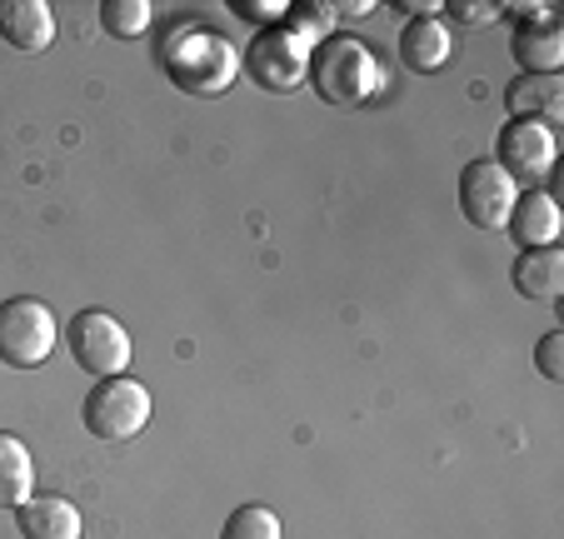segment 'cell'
Returning a JSON list of instances; mask_svg holds the SVG:
<instances>
[{"label": "cell", "mask_w": 564, "mask_h": 539, "mask_svg": "<svg viewBox=\"0 0 564 539\" xmlns=\"http://www.w3.org/2000/svg\"><path fill=\"white\" fill-rule=\"evenodd\" d=\"M510 285L524 300H540V305H560L564 295V250H520V260L510 265Z\"/></svg>", "instance_id": "cell-15"}, {"label": "cell", "mask_w": 564, "mask_h": 539, "mask_svg": "<svg viewBox=\"0 0 564 539\" xmlns=\"http://www.w3.org/2000/svg\"><path fill=\"white\" fill-rule=\"evenodd\" d=\"M505 230H510L514 250H550V245H560V205H554V195L544 191H520V201H514L510 220H505Z\"/></svg>", "instance_id": "cell-10"}, {"label": "cell", "mask_w": 564, "mask_h": 539, "mask_svg": "<svg viewBox=\"0 0 564 539\" xmlns=\"http://www.w3.org/2000/svg\"><path fill=\"white\" fill-rule=\"evenodd\" d=\"M35 495V455L21 434L0 430V509H21Z\"/></svg>", "instance_id": "cell-16"}, {"label": "cell", "mask_w": 564, "mask_h": 539, "mask_svg": "<svg viewBox=\"0 0 564 539\" xmlns=\"http://www.w3.org/2000/svg\"><path fill=\"white\" fill-rule=\"evenodd\" d=\"M455 55V35L440 15H425V21H405L400 31V61L410 65L415 75H440Z\"/></svg>", "instance_id": "cell-14"}, {"label": "cell", "mask_w": 564, "mask_h": 539, "mask_svg": "<svg viewBox=\"0 0 564 539\" xmlns=\"http://www.w3.org/2000/svg\"><path fill=\"white\" fill-rule=\"evenodd\" d=\"M495 165L520 185V191H540V180L554 175V160H560V136L544 120H505L500 136H495Z\"/></svg>", "instance_id": "cell-7"}, {"label": "cell", "mask_w": 564, "mask_h": 539, "mask_svg": "<svg viewBox=\"0 0 564 539\" xmlns=\"http://www.w3.org/2000/svg\"><path fill=\"white\" fill-rule=\"evenodd\" d=\"M150 410H155V400H150L145 385L130 380V375H110V380H96L86 390L80 420H86V430L96 434V440L126 444L150 424Z\"/></svg>", "instance_id": "cell-4"}, {"label": "cell", "mask_w": 564, "mask_h": 539, "mask_svg": "<svg viewBox=\"0 0 564 539\" xmlns=\"http://www.w3.org/2000/svg\"><path fill=\"white\" fill-rule=\"evenodd\" d=\"M15 525H21V539H80L86 535V515L70 495H31L21 509H15Z\"/></svg>", "instance_id": "cell-11"}, {"label": "cell", "mask_w": 564, "mask_h": 539, "mask_svg": "<svg viewBox=\"0 0 564 539\" xmlns=\"http://www.w3.org/2000/svg\"><path fill=\"white\" fill-rule=\"evenodd\" d=\"M61 345V320L45 300L11 295L0 300V365L11 370H41Z\"/></svg>", "instance_id": "cell-3"}, {"label": "cell", "mask_w": 564, "mask_h": 539, "mask_svg": "<svg viewBox=\"0 0 564 539\" xmlns=\"http://www.w3.org/2000/svg\"><path fill=\"white\" fill-rule=\"evenodd\" d=\"M394 11L410 21H425V15H440V0H394Z\"/></svg>", "instance_id": "cell-23"}, {"label": "cell", "mask_w": 564, "mask_h": 539, "mask_svg": "<svg viewBox=\"0 0 564 539\" xmlns=\"http://www.w3.org/2000/svg\"><path fill=\"white\" fill-rule=\"evenodd\" d=\"M100 31L110 35V41H140V35L150 31V21H155V11H150V0H100Z\"/></svg>", "instance_id": "cell-17"}, {"label": "cell", "mask_w": 564, "mask_h": 539, "mask_svg": "<svg viewBox=\"0 0 564 539\" xmlns=\"http://www.w3.org/2000/svg\"><path fill=\"white\" fill-rule=\"evenodd\" d=\"M505 110H510V120L560 126L564 120V75H514V80L505 85Z\"/></svg>", "instance_id": "cell-13"}, {"label": "cell", "mask_w": 564, "mask_h": 539, "mask_svg": "<svg viewBox=\"0 0 564 539\" xmlns=\"http://www.w3.org/2000/svg\"><path fill=\"white\" fill-rule=\"evenodd\" d=\"M65 345H70V359L96 380H110V375H130V330L120 325L110 310H75L70 325H65Z\"/></svg>", "instance_id": "cell-6"}, {"label": "cell", "mask_w": 564, "mask_h": 539, "mask_svg": "<svg viewBox=\"0 0 564 539\" xmlns=\"http://www.w3.org/2000/svg\"><path fill=\"white\" fill-rule=\"evenodd\" d=\"M335 21H340V15H335L330 0H295V6L285 11V25L300 35V41H310V45L330 41V35H335Z\"/></svg>", "instance_id": "cell-18"}, {"label": "cell", "mask_w": 564, "mask_h": 539, "mask_svg": "<svg viewBox=\"0 0 564 539\" xmlns=\"http://www.w3.org/2000/svg\"><path fill=\"white\" fill-rule=\"evenodd\" d=\"M310 51H315V45L300 41L285 21H275L250 35V45L240 51V71H246L260 90H270V96H290L310 75Z\"/></svg>", "instance_id": "cell-5"}, {"label": "cell", "mask_w": 564, "mask_h": 539, "mask_svg": "<svg viewBox=\"0 0 564 539\" xmlns=\"http://www.w3.org/2000/svg\"><path fill=\"white\" fill-rule=\"evenodd\" d=\"M534 370H540L550 385L564 380V330H550V335L534 345Z\"/></svg>", "instance_id": "cell-21"}, {"label": "cell", "mask_w": 564, "mask_h": 539, "mask_svg": "<svg viewBox=\"0 0 564 539\" xmlns=\"http://www.w3.org/2000/svg\"><path fill=\"white\" fill-rule=\"evenodd\" d=\"M155 61L165 65L175 90L185 96H200V100H215L225 96L235 80H240V45L220 31H205L195 21H175L160 41Z\"/></svg>", "instance_id": "cell-1"}, {"label": "cell", "mask_w": 564, "mask_h": 539, "mask_svg": "<svg viewBox=\"0 0 564 539\" xmlns=\"http://www.w3.org/2000/svg\"><path fill=\"white\" fill-rule=\"evenodd\" d=\"M310 85H315V96L335 110H355V106H370L375 96L384 90V61L370 41L360 35H340L335 31L330 41H319L310 51Z\"/></svg>", "instance_id": "cell-2"}, {"label": "cell", "mask_w": 564, "mask_h": 539, "mask_svg": "<svg viewBox=\"0 0 564 539\" xmlns=\"http://www.w3.org/2000/svg\"><path fill=\"white\" fill-rule=\"evenodd\" d=\"M220 539H285V525H280V515L270 505H240L230 509Z\"/></svg>", "instance_id": "cell-19"}, {"label": "cell", "mask_w": 564, "mask_h": 539, "mask_svg": "<svg viewBox=\"0 0 564 539\" xmlns=\"http://www.w3.org/2000/svg\"><path fill=\"white\" fill-rule=\"evenodd\" d=\"M514 201H520V185H514L490 155L469 160V165L459 170V215H465L475 230H505Z\"/></svg>", "instance_id": "cell-8"}, {"label": "cell", "mask_w": 564, "mask_h": 539, "mask_svg": "<svg viewBox=\"0 0 564 539\" xmlns=\"http://www.w3.org/2000/svg\"><path fill=\"white\" fill-rule=\"evenodd\" d=\"M510 51L520 61V75H560L564 71V25L554 11L534 15V21H514Z\"/></svg>", "instance_id": "cell-9"}, {"label": "cell", "mask_w": 564, "mask_h": 539, "mask_svg": "<svg viewBox=\"0 0 564 539\" xmlns=\"http://www.w3.org/2000/svg\"><path fill=\"white\" fill-rule=\"evenodd\" d=\"M230 11L235 15H246V21H260V31L265 25H275V21H285V0H230Z\"/></svg>", "instance_id": "cell-22"}, {"label": "cell", "mask_w": 564, "mask_h": 539, "mask_svg": "<svg viewBox=\"0 0 564 539\" xmlns=\"http://www.w3.org/2000/svg\"><path fill=\"white\" fill-rule=\"evenodd\" d=\"M440 21L495 25V21H500V6H490V0H440Z\"/></svg>", "instance_id": "cell-20"}, {"label": "cell", "mask_w": 564, "mask_h": 539, "mask_svg": "<svg viewBox=\"0 0 564 539\" xmlns=\"http://www.w3.org/2000/svg\"><path fill=\"white\" fill-rule=\"evenodd\" d=\"M0 41L21 55H41L55 45V11L45 0H0Z\"/></svg>", "instance_id": "cell-12"}, {"label": "cell", "mask_w": 564, "mask_h": 539, "mask_svg": "<svg viewBox=\"0 0 564 539\" xmlns=\"http://www.w3.org/2000/svg\"><path fill=\"white\" fill-rule=\"evenodd\" d=\"M335 15H370L375 11V0H330Z\"/></svg>", "instance_id": "cell-24"}]
</instances>
